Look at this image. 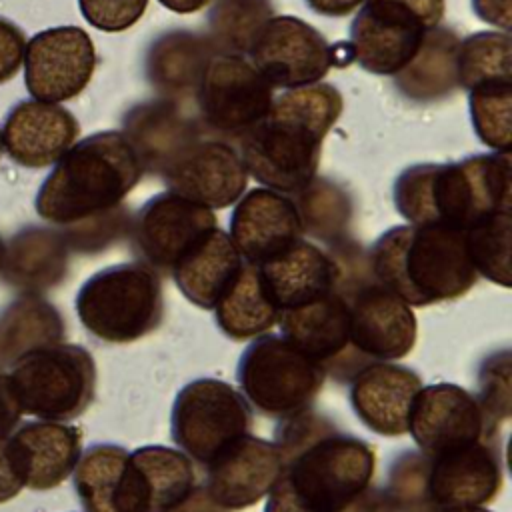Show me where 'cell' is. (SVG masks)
I'll list each match as a JSON object with an SVG mask.
<instances>
[{
  "label": "cell",
  "instance_id": "obj_32",
  "mask_svg": "<svg viewBox=\"0 0 512 512\" xmlns=\"http://www.w3.org/2000/svg\"><path fill=\"white\" fill-rule=\"evenodd\" d=\"M130 456L144 476L148 512L176 510L196 486L194 464L182 450L150 444L132 450Z\"/></svg>",
  "mask_w": 512,
  "mask_h": 512
},
{
  "label": "cell",
  "instance_id": "obj_36",
  "mask_svg": "<svg viewBox=\"0 0 512 512\" xmlns=\"http://www.w3.org/2000/svg\"><path fill=\"white\" fill-rule=\"evenodd\" d=\"M208 62L204 44L194 34L172 32L152 46L148 54V74L156 86L178 90L188 84H198V78Z\"/></svg>",
  "mask_w": 512,
  "mask_h": 512
},
{
  "label": "cell",
  "instance_id": "obj_21",
  "mask_svg": "<svg viewBox=\"0 0 512 512\" xmlns=\"http://www.w3.org/2000/svg\"><path fill=\"white\" fill-rule=\"evenodd\" d=\"M234 204L228 236L246 262H268L302 238V220L292 196L260 186L244 192Z\"/></svg>",
  "mask_w": 512,
  "mask_h": 512
},
{
  "label": "cell",
  "instance_id": "obj_5",
  "mask_svg": "<svg viewBox=\"0 0 512 512\" xmlns=\"http://www.w3.org/2000/svg\"><path fill=\"white\" fill-rule=\"evenodd\" d=\"M368 266L378 284L416 308L456 300L478 280L464 230L436 224L388 228L370 246Z\"/></svg>",
  "mask_w": 512,
  "mask_h": 512
},
{
  "label": "cell",
  "instance_id": "obj_43",
  "mask_svg": "<svg viewBox=\"0 0 512 512\" xmlns=\"http://www.w3.org/2000/svg\"><path fill=\"white\" fill-rule=\"evenodd\" d=\"M20 416L22 410L12 388L10 374L0 370V438H6L16 430Z\"/></svg>",
  "mask_w": 512,
  "mask_h": 512
},
{
  "label": "cell",
  "instance_id": "obj_35",
  "mask_svg": "<svg viewBox=\"0 0 512 512\" xmlns=\"http://www.w3.org/2000/svg\"><path fill=\"white\" fill-rule=\"evenodd\" d=\"M510 210H498L464 230L466 248L476 274L510 288Z\"/></svg>",
  "mask_w": 512,
  "mask_h": 512
},
{
  "label": "cell",
  "instance_id": "obj_8",
  "mask_svg": "<svg viewBox=\"0 0 512 512\" xmlns=\"http://www.w3.org/2000/svg\"><path fill=\"white\" fill-rule=\"evenodd\" d=\"M324 370L282 334H262L238 360L236 380L250 406L268 418L310 410L324 384Z\"/></svg>",
  "mask_w": 512,
  "mask_h": 512
},
{
  "label": "cell",
  "instance_id": "obj_16",
  "mask_svg": "<svg viewBox=\"0 0 512 512\" xmlns=\"http://www.w3.org/2000/svg\"><path fill=\"white\" fill-rule=\"evenodd\" d=\"M24 82L34 100L64 102L78 96L96 68V50L78 26H56L26 42Z\"/></svg>",
  "mask_w": 512,
  "mask_h": 512
},
{
  "label": "cell",
  "instance_id": "obj_45",
  "mask_svg": "<svg viewBox=\"0 0 512 512\" xmlns=\"http://www.w3.org/2000/svg\"><path fill=\"white\" fill-rule=\"evenodd\" d=\"M6 438H0V504L12 500L24 488V484L10 460Z\"/></svg>",
  "mask_w": 512,
  "mask_h": 512
},
{
  "label": "cell",
  "instance_id": "obj_28",
  "mask_svg": "<svg viewBox=\"0 0 512 512\" xmlns=\"http://www.w3.org/2000/svg\"><path fill=\"white\" fill-rule=\"evenodd\" d=\"M136 150L142 168L162 172L186 146L198 140L194 126L168 102L142 104L124 120L122 132Z\"/></svg>",
  "mask_w": 512,
  "mask_h": 512
},
{
  "label": "cell",
  "instance_id": "obj_27",
  "mask_svg": "<svg viewBox=\"0 0 512 512\" xmlns=\"http://www.w3.org/2000/svg\"><path fill=\"white\" fill-rule=\"evenodd\" d=\"M244 264L228 232L218 226L200 238L170 270L182 296L202 310H212Z\"/></svg>",
  "mask_w": 512,
  "mask_h": 512
},
{
  "label": "cell",
  "instance_id": "obj_17",
  "mask_svg": "<svg viewBox=\"0 0 512 512\" xmlns=\"http://www.w3.org/2000/svg\"><path fill=\"white\" fill-rule=\"evenodd\" d=\"M216 226L210 208L166 190L152 196L134 216L132 244L140 262L154 272H170Z\"/></svg>",
  "mask_w": 512,
  "mask_h": 512
},
{
  "label": "cell",
  "instance_id": "obj_46",
  "mask_svg": "<svg viewBox=\"0 0 512 512\" xmlns=\"http://www.w3.org/2000/svg\"><path fill=\"white\" fill-rule=\"evenodd\" d=\"M364 0H306L310 10H314L320 16L328 18H340L348 16L352 10H356Z\"/></svg>",
  "mask_w": 512,
  "mask_h": 512
},
{
  "label": "cell",
  "instance_id": "obj_13",
  "mask_svg": "<svg viewBox=\"0 0 512 512\" xmlns=\"http://www.w3.org/2000/svg\"><path fill=\"white\" fill-rule=\"evenodd\" d=\"M272 90L242 54H216L198 78L200 114L212 130L242 138L266 116Z\"/></svg>",
  "mask_w": 512,
  "mask_h": 512
},
{
  "label": "cell",
  "instance_id": "obj_44",
  "mask_svg": "<svg viewBox=\"0 0 512 512\" xmlns=\"http://www.w3.org/2000/svg\"><path fill=\"white\" fill-rule=\"evenodd\" d=\"M472 10L480 20L500 28V32H510V0H472Z\"/></svg>",
  "mask_w": 512,
  "mask_h": 512
},
{
  "label": "cell",
  "instance_id": "obj_31",
  "mask_svg": "<svg viewBox=\"0 0 512 512\" xmlns=\"http://www.w3.org/2000/svg\"><path fill=\"white\" fill-rule=\"evenodd\" d=\"M458 38L452 30L434 28L416 56L396 78V86L414 100H432L446 96L456 84V50Z\"/></svg>",
  "mask_w": 512,
  "mask_h": 512
},
{
  "label": "cell",
  "instance_id": "obj_6",
  "mask_svg": "<svg viewBox=\"0 0 512 512\" xmlns=\"http://www.w3.org/2000/svg\"><path fill=\"white\" fill-rule=\"evenodd\" d=\"M384 494L394 512L438 506H484L502 490L500 446L482 440L438 456L402 452L388 468Z\"/></svg>",
  "mask_w": 512,
  "mask_h": 512
},
{
  "label": "cell",
  "instance_id": "obj_34",
  "mask_svg": "<svg viewBox=\"0 0 512 512\" xmlns=\"http://www.w3.org/2000/svg\"><path fill=\"white\" fill-rule=\"evenodd\" d=\"M128 450L118 444H92L74 468V490L86 512H114V490L118 472Z\"/></svg>",
  "mask_w": 512,
  "mask_h": 512
},
{
  "label": "cell",
  "instance_id": "obj_1",
  "mask_svg": "<svg viewBox=\"0 0 512 512\" xmlns=\"http://www.w3.org/2000/svg\"><path fill=\"white\" fill-rule=\"evenodd\" d=\"M282 470L264 512H394L384 490L372 488V444L304 410L276 424Z\"/></svg>",
  "mask_w": 512,
  "mask_h": 512
},
{
  "label": "cell",
  "instance_id": "obj_38",
  "mask_svg": "<svg viewBox=\"0 0 512 512\" xmlns=\"http://www.w3.org/2000/svg\"><path fill=\"white\" fill-rule=\"evenodd\" d=\"M272 16L266 0H218L210 14L214 38L238 52H248L260 26Z\"/></svg>",
  "mask_w": 512,
  "mask_h": 512
},
{
  "label": "cell",
  "instance_id": "obj_33",
  "mask_svg": "<svg viewBox=\"0 0 512 512\" xmlns=\"http://www.w3.org/2000/svg\"><path fill=\"white\" fill-rule=\"evenodd\" d=\"M490 82H512L510 32L484 30L458 42L456 84L470 92Z\"/></svg>",
  "mask_w": 512,
  "mask_h": 512
},
{
  "label": "cell",
  "instance_id": "obj_51",
  "mask_svg": "<svg viewBox=\"0 0 512 512\" xmlns=\"http://www.w3.org/2000/svg\"><path fill=\"white\" fill-rule=\"evenodd\" d=\"M0 150H2V138H0Z\"/></svg>",
  "mask_w": 512,
  "mask_h": 512
},
{
  "label": "cell",
  "instance_id": "obj_18",
  "mask_svg": "<svg viewBox=\"0 0 512 512\" xmlns=\"http://www.w3.org/2000/svg\"><path fill=\"white\" fill-rule=\"evenodd\" d=\"M278 326L286 340L318 362L324 374H330L338 382H350L364 368V362L350 346L348 300L342 282L338 288L304 306L284 310Z\"/></svg>",
  "mask_w": 512,
  "mask_h": 512
},
{
  "label": "cell",
  "instance_id": "obj_50",
  "mask_svg": "<svg viewBox=\"0 0 512 512\" xmlns=\"http://www.w3.org/2000/svg\"><path fill=\"white\" fill-rule=\"evenodd\" d=\"M2 260H4V240L0 236V270H2Z\"/></svg>",
  "mask_w": 512,
  "mask_h": 512
},
{
  "label": "cell",
  "instance_id": "obj_47",
  "mask_svg": "<svg viewBox=\"0 0 512 512\" xmlns=\"http://www.w3.org/2000/svg\"><path fill=\"white\" fill-rule=\"evenodd\" d=\"M172 512H226V510L220 508V506H216V504L210 500V496L206 494L204 486L196 482V486H194V490L190 492V496H188L176 510H172Z\"/></svg>",
  "mask_w": 512,
  "mask_h": 512
},
{
  "label": "cell",
  "instance_id": "obj_4",
  "mask_svg": "<svg viewBox=\"0 0 512 512\" xmlns=\"http://www.w3.org/2000/svg\"><path fill=\"white\" fill-rule=\"evenodd\" d=\"M510 152H488L458 162H426L402 170L394 182L396 212L410 224L466 230L498 210H510Z\"/></svg>",
  "mask_w": 512,
  "mask_h": 512
},
{
  "label": "cell",
  "instance_id": "obj_7",
  "mask_svg": "<svg viewBox=\"0 0 512 512\" xmlns=\"http://www.w3.org/2000/svg\"><path fill=\"white\" fill-rule=\"evenodd\" d=\"M76 314L98 340L134 342L164 316L162 282L144 262H122L92 274L76 294Z\"/></svg>",
  "mask_w": 512,
  "mask_h": 512
},
{
  "label": "cell",
  "instance_id": "obj_2",
  "mask_svg": "<svg viewBox=\"0 0 512 512\" xmlns=\"http://www.w3.org/2000/svg\"><path fill=\"white\" fill-rule=\"evenodd\" d=\"M142 172L140 158L122 132L90 134L74 142L40 184L36 212L66 228L70 246L76 240H94L96 224L120 206Z\"/></svg>",
  "mask_w": 512,
  "mask_h": 512
},
{
  "label": "cell",
  "instance_id": "obj_11",
  "mask_svg": "<svg viewBox=\"0 0 512 512\" xmlns=\"http://www.w3.org/2000/svg\"><path fill=\"white\" fill-rule=\"evenodd\" d=\"M252 426V408L244 394L218 378L188 382L170 412L172 442L202 468Z\"/></svg>",
  "mask_w": 512,
  "mask_h": 512
},
{
  "label": "cell",
  "instance_id": "obj_37",
  "mask_svg": "<svg viewBox=\"0 0 512 512\" xmlns=\"http://www.w3.org/2000/svg\"><path fill=\"white\" fill-rule=\"evenodd\" d=\"M476 136L494 152H510L512 144V82H490L468 92Z\"/></svg>",
  "mask_w": 512,
  "mask_h": 512
},
{
  "label": "cell",
  "instance_id": "obj_3",
  "mask_svg": "<svg viewBox=\"0 0 512 512\" xmlns=\"http://www.w3.org/2000/svg\"><path fill=\"white\" fill-rule=\"evenodd\" d=\"M342 114V94L324 82L276 96L266 116L242 136L240 158L264 188L296 194L314 178L322 140Z\"/></svg>",
  "mask_w": 512,
  "mask_h": 512
},
{
  "label": "cell",
  "instance_id": "obj_23",
  "mask_svg": "<svg viewBox=\"0 0 512 512\" xmlns=\"http://www.w3.org/2000/svg\"><path fill=\"white\" fill-rule=\"evenodd\" d=\"M10 460L30 490L60 486L76 468L82 454V432L64 422H26L8 438Z\"/></svg>",
  "mask_w": 512,
  "mask_h": 512
},
{
  "label": "cell",
  "instance_id": "obj_22",
  "mask_svg": "<svg viewBox=\"0 0 512 512\" xmlns=\"http://www.w3.org/2000/svg\"><path fill=\"white\" fill-rule=\"evenodd\" d=\"M422 386V378L408 366L372 362L350 378L348 398L368 430L394 438L408 432L410 408Z\"/></svg>",
  "mask_w": 512,
  "mask_h": 512
},
{
  "label": "cell",
  "instance_id": "obj_14",
  "mask_svg": "<svg viewBox=\"0 0 512 512\" xmlns=\"http://www.w3.org/2000/svg\"><path fill=\"white\" fill-rule=\"evenodd\" d=\"M408 432L424 456H438L498 436V428L488 420L476 394L452 382L418 390Z\"/></svg>",
  "mask_w": 512,
  "mask_h": 512
},
{
  "label": "cell",
  "instance_id": "obj_19",
  "mask_svg": "<svg viewBox=\"0 0 512 512\" xmlns=\"http://www.w3.org/2000/svg\"><path fill=\"white\" fill-rule=\"evenodd\" d=\"M170 192L204 208L232 206L246 188L248 172L240 154L220 140H196L162 172Z\"/></svg>",
  "mask_w": 512,
  "mask_h": 512
},
{
  "label": "cell",
  "instance_id": "obj_20",
  "mask_svg": "<svg viewBox=\"0 0 512 512\" xmlns=\"http://www.w3.org/2000/svg\"><path fill=\"white\" fill-rule=\"evenodd\" d=\"M282 470L274 442L250 432L234 440L204 466V490L226 512L250 508L260 502Z\"/></svg>",
  "mask_w": 512,
  "mask_h": 512
},
{
  "label": "cell",
  "instance_id": "obj_48",
  "mask_svg": "<svg viewBox=\"0 0 512 512\" xmlns=\"http://www.w3.org/2000/svg\"><path fill=\"white\" fill-rule=\"evenodd\" d=\"M164 8L178 12V14H190V12H198L204 6H208V2L212 0H158Z\"/></svg>",
  "mask_w": 512,
  "mask_h": 512
},
{
  "label": "cell",
  "instance_id": "obj_25",
  "mask_svg": "<svg viewBox=\"0 0 512 512\" xmlns=\"http://www.w3.org/2000/svg\"><path fill=\"white\" fill-rule=\"evenodd\" d=\"M256 266L280 314L328 294L344 278V266L336 256L304 238L284 254Z\"/></svg>",
  "mask_w": 512,
  "mask_h": 512
},
{
  "label": "cell",
  "instance_id": "obj_12",
  "mask_svg": "<svg viewBox=\"0 0 512 512\" xmlns=\"http://www.w3.org/2000/svg\"><path fill=\"white\" fill-rule=\"evenodd\" d=\"M348 300V334L354 354L364 362H392L404 358L416 344L412 308L374 278H342Z\"/></svg>",
  "mask_w": 512,
  "mask_h": 512
},
{
  "label": "cell",
  "instance_id": "obj_10",
  "mask_svg": "<svg viewBox=\"0 0 512 512\" xmlns=\"http://www.w3.org/2000/svg\"><path fill=\"white\" fill-rule=\"evenodd\" d=\"M442 16L444 0H364L350 26L354 62L370 74H398Z\"/></svg>",
  "mask_w": 512,
  "mask_h": 512
},
{
  "label": "cell",
  "instance_id": "obj_15",
  "mask_svg": "<svg viewBox=\"0 0 512 512\" xmlns=\"http://www.w3.org/2000/svg\"><path fill=\"white\" fill-rule=\"evenodd\" d=\"M250 64L272 88H300L320 82L332 62L330 44L296 16H270L248 48Z\"/></svg>",
  "mask_w": 512,
  "mask_h": 512
},
{
  "label": "cell",
  "instance_id": "obj_39",
  "mask_svg": "<svg viewBox=\"0 0 512 512\" xmlns=\"http://www.w3.org/2000/svg\"><path fill=\"white\" fill-rule=\"evenodd\" d=\"M300 220L302 232H308L322 240H336L340 230L348 222V204L346 198L326 182H318L316 178L296 192L292 198Z\"/></svg>",
  "mask_w": 512,
  "mask_h": 512
},
{
  "label": "cell",
  "instance_id": "obj_41",
  "mask_svg": "<svg viewBox=\"0 0 512 512\" xmlns=\"http://www.w3.org/2000/svg\"><path fill=\"white\" fill-rule=\"evenodd\" d=\"M84 20L102 32H122L136 24L148 0H78Z\"/></svg>",
  "mask_w": 512,
  "mask_h": 512
},
{
  "label": "cell",
  "instance_id": "obj_24",
  "mask_svg": "<svg viewBox=\"0 0 512 512\" xmlns=\"http://www.w3.org/2000/svg\"><path fill=\"white\" fill-rule=\"evenodd\" d=\"M78 120L70 110L54 102L22 100L2 124V146L20 166L42 168L56 164L76 142Z\"/></svg>",
  "mask_w": 512,
  "mask_h": 512
},
{
  "label": "cell",
  "instance_id": "obj_40",
  "mask_svg": "<svg viewBox=\"0 0 512 512\" xmlns=\"http://www.w3.org/2000/svg\"><path fill=\"white\" fill-rule=\"evenodd\" d=\"M482 410L488 420L500 428L504 420L510 416V352H494L490 354L480 368L478 374V394H476Z\"/></svg>",
  "mask_w": 512,
  "mask_h": 512
},
{
  "label": "cell",
  "instance_id": "obj_29",
  "mask_svg": "<svg viewBox=\"0 0 512 512\" xmlns=\"http://www.w3.org/2000/svg\"><path fill=\"white\" fill-rule=\"evenodd\" d=\"M66 326L60 310L40 294H22L0 310V368L34 350L60 344Z\"/></svg>",
  "mask_w": 512,
  "mask_h": 512
},
{
  "label": "cell",
  "instance_id": "obj_26",
  "mask_svg": "<svg viewBox=\"0 0 512 512\" xmlns=\"http://www.w3.org/2000/svg\"><path fill=\"white\" fill-rule=\"evenodd\" d=\"M68 238L48 226H26L4 244L2 278L24 294H40L62 282L68 270Z\"/></svg>",
  "mask_w": 512,
  "mask_h": 512
},
{
  "label": "cell",
  "instance_id": "obj_49",
  "mask_svg": "<svg viewBox=\"0 0 512 512\" xmlns=\"http://www.w3.org/2000/svg\"><path fill=\"white\" fill-rule=\"evenodd\" d=\"M424 512H490L482 506H438V508H428Z\"/></svg>",
  "mask_w": 512,
  "mask_h": 512
},
{
  "label": "cell",
  "instance_id": "obj_9",
  "mask_svg": "<svg viewBox=\"0 0 512 512\" xmlns=\"http://www.w3.org/2000/svg\"><path fill=\"white\" fill-rule=\"evenodd\" d=\"M20 410L40 420L66 422L86 412L96 392V364L78 344L30 352L10 374Z\"/></svg>",
  "mask_w": 512,
  "mask_h": 512
},
{
  "label": "cell",
  "instance_id": "obj_30",
  "mask_svg": "<svg viewBox=\"0 0 512 512\" xmlns=\"http://www.w3.org/2000/svg\"><path fill=\"white\" fill-rule=\"evenodd\" d=\"M212 310L220 332L232 340L262 336L272 330L280 318V310L274 304L258 266L246 260Z\"/></svg>",
  "mask_w": 512,
  "mask_h": 512
},
{
  "label": "cell",
  "instance_id": "obj_42",
  "mask_svg": "<svg viewBox=\"0 0 512 512\" xmlns=\"http://www.w3.org/2000/svg\"><path fill=\"white\" fill-rule=\"evenodd\" d=\"M26 50L24 32L10 20L0 18V84L14 78Z\"/></svg>",
  "mask_w": 512,
  "mask_h": 512
}]
</instances>
